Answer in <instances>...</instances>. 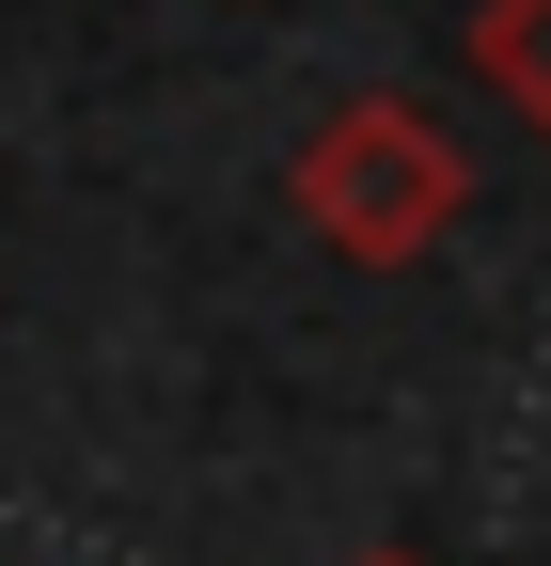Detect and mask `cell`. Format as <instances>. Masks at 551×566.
Returning <instances> with one entry per match:
<instances>
[{
  "instance_id": "7a4b0ae2",
  "label": "cell",
  "mask_w": 551,
  "mask_h": 566,
  "mask_svg": "<svg viewBox=\"0 0 551 566\" xmlns=\"http://www.w3.org/2000/svg\"><path fill=\"white\" fill-rule=\"evenodd\" d=\"M472 80L551 142V0H472Z\"/></svg>"
},
{
  "instance_id": "6da1fadb",
  "label": "cell",
  "mask_w": 551,
  "mask_h": 566,
  "mask_svg": "<svg viewBox=\"0 0 551 566\" xmlns=\"http://www.w3.org/2000/svg\"><path fill=\"white\" fill-rule=\"evenodd\" d=\"M284 205L347 268H426L457 237V205H472V158H457V126L426 95H331L300 126V158H284Z\"/></svg>"
},
{
  "instance_id": "3957f363",
  "label": "cell",
  "mask_w": 551,
  "mask_h": 566,
  "mask_svg": "<svg viewBox=\"0 0 551 566\" xmlns=\"http://www.w3.org/2000/svg\"><path fill=\"white\" fill-rule=\"evenodd\" d=\"M363 566H409V551H363Z\"/></svg>"
}]
</instances>
